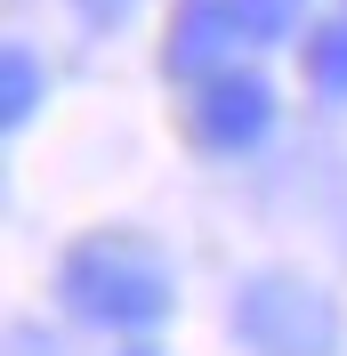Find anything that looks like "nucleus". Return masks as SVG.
Here are the masks:
<instances>
[{
  "instance_id": "nucleus-1",
  "label": "nucleus",
  "mask_w": 347,
  "mask_h": 356,
  "mask_svg": "<svg viewBox=\"0 0 347 356\" xmlns=\"http://www.w3.org/2000/svg\"><path fill=\"white\" fill-rule=\"evenodd\" d=\"M57 291L97 332H153L178 308V284H170V267H162V251L137 243V235H89V243H73Z\"/></svg>"
},
{
  "instance_id": "nucleus-2",
  "label": "nucleus",
  "mask_w": 347,
  "mask_h": 356,
  "mask_svg": "<svg viewBox=\"0 0 347 356\" xmlns=\"http://www.w3.org/2000/svg\"><path fill=\"white\" fill-rule=\"evenodd\" d=\"M235 340L251 356H339V308L307 275H251L235 291Z\"/></svg>"
},
{
  "instance_id": "nucleus-4",
  "label": "nucleus",
  "mask_w": 347,
  "mask_h": 356,
  "mask_svg": "<svg viewBox=\"0 0 347 356\" xmlns=\"http://www.w3.org/2000/svg\"><path fill=\"white\" fill-rule=\"evenodd\" d=\"M235 41H251L235 0H186L170 17V49H162V57H170L178 81H210V73H226V49Z\"/></svg>"
},
{
  "instance_id": "nucleus-6",
  "label": "nucleus",
  "mask_w": 347,
  "mask_h": 356,
  "mask_svg": "<svg viewBox=\"0 0 347 356\" xmlns=\"http://www.w3.org/2000/svg\"><path fill=\"white\" fill-rule=\"evenodd\" d=\"M33 106H41V65L8 49V122H33Z\"/></svg>"
},
{
  "instance_id": "nucleus-3",
  "label": "nucleus",
  "mask_w": 347,
  "mask_h": 356,
  "mask_svg": "<svg viewBox=\"0 0 347 356\" xmlns=\"http://www.w3.org/2000/svg\"><path fill=\"white\" fill-rule=\"evenodd\" d=\"M194 130L210 154H251V146H266V130H275V89L259 81V73H210L194 97Z\"/></svg>"
},
{
  "instance_id": "nucleus-7",
  "label": "nucleus",
  "mask_w": 347,
  "mask_h": 356,
  "mask_svg": "<svg viewBox=\"0 0 347 356\" xmlns=\"http://www.w3.org/2000/svg\"><path fill=\"white\" fill-rule=\"evenodd\" d=\"M121 356H153V348H121Z\"/></svg>"
},
{
  "instance_id": "nucleus-5",
  "label": "nucleus",
  "mask_w": 347,
  "mask_h": 356,
  "mask_svg": "<svg viewBox=\"0 0 347 356\" xmlns=\"http://www.w3.org/2000/svg\"><path fill=\"white\" fill-rule=\"evenodd\" d=\"M307 81L323 89V97H347V17L307 33Z\"/></svg>"
}]
</instances>
